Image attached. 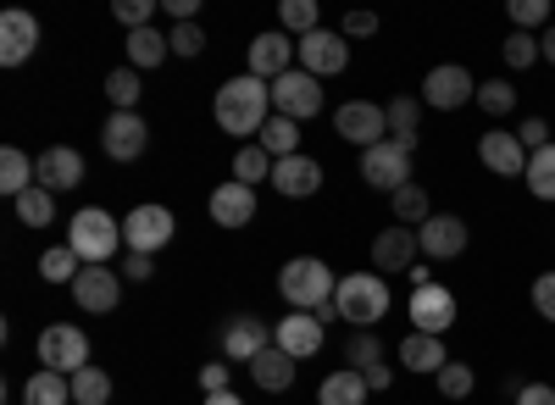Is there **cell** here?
Masks as SVG:
<instances>
[{
    "instance_id": "1",
    "label": "cell",
    "mask_w": 555,
    "mask_h": 405,
    "mask_svg": "<svg viewBox=\"0 0 555 405\" xmlns=\"http://www.w3.org/2000/svg\"><path fill=\"white\" fill-rule=\"evenodd\" d=\"M211 112H217V128H222V133H234V140H250V145H256L261 128L272 122V83H261L256 73L228 78V83L217 89Z\"/></svg>"
},
{
    "instance_id": "2",
    "label": "cell",
    "mask_w": 555,
    "mask_h": 405,
    "mask_svg": "<svg viewBox=\"0 0 555 405\" xmlns=\"http://www.w3.org/2000/svg\"><path fill=\"white\" fill-rule=\"evenodd\" d=\"M334 273H328V261H317V256H295L278 266V295L289 300V311H322L334 300Z\"/></svg>"
},
{
    "instance_id": "3",
    "label": "cell",
    "mask_w": 555,
    "mask_h": 405,
    "mask_svg": "<svg viewBox=\"0 0 555 405\" xmlns=\"http://www.w3.org/2000/svg\"><path fill=\"white\" fill-rule=\"evenodd\" d=\"M334 305H339L345 323L373 328V323L389 317V278H378V273H345L339 289H334Z\"/></svg>"
},
{
    "instance_id": "4",
    "label": "cell",
    "mask_w": 555,
    "mask_h": 405,
    "mask_svg": "<svg viewBox=\"0 0 555 405\" xmlns=\"http://www.w3.org/2000/svg\"><path fill=\"white\" fill-rule=\"evenodd\" d=\"M67 245L78 250L83 266H106L122 245V228H117V217L101 211V206H83L73 222H67Z\"/></svg>"
},
{
    "instance_id": "5",
    "label": "cell",
    "mask_w": 555,
    "mask_h": 405,
    "mask_svg": "<svg viewBox=\"0 0 555 405\" xmlns=\"http://www.w3.org/2000/svg\"><path fill=\"white\" fill-rule=\"evenodd\" d=\"M172 234H178V217H172L167 206H156V200L133 206V211L122 217V245H128L133 256H156V250H167Z\"/></svg>"
},
{
    "instance_id": "6",
    "label": "cell",
    "mask_w": 555,
    "mask_h": 405,
    "mask_svg": "<svg viewBox=\"0 0 555 405\" xmlns=\"http://www.w3.org/2000/svg\"><path fill=\"white\" fill-rule=\"evenodd\" d=\"M39 367L44 373H62V378L83 373L89 367V334H78L73 323H51V328L39 334Z\"/></svg>"
},
{
    "instance_id": "7",
    "label": "cell",
    "mask_w": 555,
    "mask_h": 405,
    "mask_svg": "<svg viewBox=\"0 0 555 405\" xmlns=\"http://www.w3.org/2000/svg\"><path fill=\"white\" fill-rule=\"evenodd\" d=\"M334 128H339V140L345 145H361V151H373L389 140V112L373 106V101H345L334 112Z\"/></svg>"
},
{
    "instance_id": "8",
    "label": "cell",
    "mask_w": 555,
    "mask_h": 405,
    "mask_svg": "<svg viewBox=\"0 0 555 405\" xmlns=\"http://www.w3.org/2000/svg\"><path fill=\"white\" fill-rule=\"evenodd\" d=\"M272 112L278 117H289V122H306L322 112V78L311 73H284V78H272Z\"/></svg>"
},
{
    "instance_id": "9",
    "label": "cell",
    "mask_w": 555,
    "mask_h": 405,
    "mask_svg": "<svg viewBox=\"0 0 555 405\" xmlns=\"http://www.w3.org/2000/svg\"><path fill=\"white\" fill-rule=\"evenodd\" d=\"M405 311H411V334H434V339H444V334L455 328V295H450L444 284L411 289Z\"/></svg>"
},
{
    "instance_id": "10",
    "label": "cell",
    "mask_w": 555,
    "mask_h": 405,
    "mask_svg": "<svg viewBox=\"0 0 555 405\" xmlns=\"http://www.w3.org/2000/svg\"><path fill=\"white\" fill-rule=\"evenodd\" d=\"M361 178L373 190H405L411 184V151L400 145V140H384V145H373V151H361Z\"/></svg>"
},
{
    "instance_id": "11",
    "label": "cell",
    "mask_w": 555,
    "mask_h": 405,
    "mask_svg": "<svg viewBox=\"0 0 555 405\" xmlns=\"http://www.w3.org/2000/svg\"><path fill=\"white\" fill-rule=\"evenodd\" d=\"M300 73L311 78H334V73H350V39L334 34V28H317L300 39Z\"/></svg>"
},
{
    "instance_id": "12",
    "label": "cell",
    "mask_w": 555,
    "mask_h": 405,
    "mask_svg": "<svg viewBox=\"0 0 555 405\" xmlns=\"http://www.w3.org/2000/svg\"><path fill=\"white\" fill-rule=\"evenodd\" d=\"M467 101H478V83H473L467 67L444 62V67H434V73L423 78V106H434V112H461Z\"/></svg>"
},
{
    "instance_id": "13",
    "label": "cell",
    "mask_w": 555,
    "mask_h": 405,
    "mask_svg": "<svg viewBox=\"0 0 555 405\" xmlns=\"http://www.w3.org/2000/svg\"><path fill=\"white\" fill-rule=\"evenodd\" d=\"M101 151H106L112 161L133 167L139 156L151 151V128H145V117H133V112H112V117H106V128H101Z\"/></svg>"
},
{
    "instance_id": "14",
    "label": "cell",
    "mask_w": 555,
    "mask_h": 405,
    "mask_svg": "<svg viewBox=\"0 0 555 405\" xmlns=\"http://www.w3.org/2000/svg\"><path fill=\"white\" fill-rule=\"evenodd\" d=\"M34 184H39V190H51V195L78 190V184H83V156H78L73 145L39 151V156H34Z\"/></svg>"
},
{
    "instance_id": "15",
    "label": "cell",
    "mask_w": 555,
    "mask_h": 405,
    "mask_svg": "<svg viewBox=\"0 0 555 405\" xmlns=\"http://www.w3.org/2000/svg\"><path fill=\"white\" fill-rule=\"evenodd\" d=\"M272 344L284 350V355H295V362H311V355L328 344V328H322L311 311H289V317L272 328Z\"/></svg>"
},
{
    "instance_id": "16",
    "label": "cell",
    "mask_w": 555,
    "mask_h": 405,
    "mask_svg": "<svg viewBox=\"0 0 555 405\" xmlns=\"http://www.w3.org/2000/svg\"><path fill=\"white\" fill-rule=\"evenodd\" d=\"M39 51V17L34 12H0V67H23Z\"/></svg>"
},
{
    "instance_id": "17",
    "label": "cell",
    "mask_w": 555,
    "mask_h": 405,
    "mask_svg": "<svg viewBox=\"0 0 555 405\" xmlns=\"http://www.w3.org/2000/svg\"><path fill=\"white\" fill-rule=\"evenodd\" d=\"M478 161L494 172V178H522L528 172V151L512 128H489L483 140H478Z\"/></svg>"
},
{
    "instance_id": "18",
    "label": "cell",
    "mask_w": 555,
    "mask_h": 405,
    "mask_svg": "<svg viewBox=\"0 0 555 405\" xmlns=\"http://www.w3.org/2000/svg\"><path fill=\"white\" fill-rule=\"evenodd\" d=\"M73 300H78V311L106 317V311H117V300H122V278L112 273V266H83V273L73 278Z\"/></svg>"
},
{
    "instance_id": "19",
    "label": "cell",
    "mask_w": 555,
    "mask_h": 405,
    "mask_svg": "<svg viewBox=\"0 0 555 405\" xmlns=\"http://www.w3.org/2000/svg\"><path fill=\"white\" fill-rule=\"evenodd\" d=\"M366 256H373V273H378V278H395V273H411L416 256H423V245H416L411 228H384Z\"/></svg>"
},
{
    "instance_id": "20",
    "label": "cell",
    "mask_w": 555,
    "mask_h": 405,
    "mask_svg": "<svg viewBox=\"0 0 555 405\" xmlns=\"http://www.w3.org/2000/svg\"><path fill=\"white\" fill-rule=\"evenodd\" d=\"M416 245H423V256H428V261H455L461 250H467V222L434 211V217L423 222V228H416Z\"/></svg>"
},
{
    "instance_id": "21",
    "label": "cell",
    "mask_w": 555,
    "mask_h": 405,
    "mask_svg": "<svg viewBox=\"0 0 555 405\" xmlns=\"http://www.w3.org/2000/svg\"><path fill=\"white\" fill-rule=\"evenodd\" d=\"M250 73L261 78V83H272V78H284L289 73V62H295V39L284 34V28H272V34H256L250 39Z\"/></svg>"
},
{
    "instance_id": "22",
    "label": "cell",
    "mask_w": 555,
    "mask_h": 405,
    "mask_svg": "<svg viewBox=\"0 0 555 405\" xmlns=\"http://www.w3.org/2000/svg\"><path fill=\"white\" fill-rule=\"evenodd\" d=\"M206 211H211V222L217 228H245V222H256V190L250 184H217L211 190V200H206Z\"/></svg>"
},
{
    "instance_id": "23",
    "label": "cell",
    "mask_w": 555,
    "mask_h": 405,
    "mask_svg": "<svg viewBox=\"0 0 555 405\" xmlns=\"http://www.w3.org/2000/svg\"><path fill=\"white\" fill-rule=\"evenodd\" d=\"M272 190L284 195V200H306L322 190V161H311L306 151L300 156H284V161H272Z\"/></svg>"
},
{
    "instance_id": "24",
    "label": "cell",
    "mask_w": 555,
    "mask_h": 405,
    "mask_svg": "<svg viewBox=\"0 0 555 405\" xmlns=\"http://www.w3.org/2000/svg\"><path fill=\"white\" fill-rule=\"evenodd\" d=\"M267 339H272V328L261 317H250V311H240V317H228V328H222V355L228 362H256L267 350Z\"/></svg>"
},
{
    "instance_id": "25",
    "label": "cell",
    "mask_w": 555,
    "mask_h": 405,
    "mask_svg": "<svg viewBox=\"0 0 555 405\" xmlns=\"http://www.w3.org/2000/svg\"><path fill=\"white\" fill-rule=\"evenodd\" d=\"M400 367H405V373H428V378H439V373L450 367L444 339H434V334H405V339H400Z\"/></svg>"
},
{
    "instance_id": "26",
    "label": "cell",
    "mask_w": 555,
    "mask_h": 405,
    "mask_svg": "<svg viewBox=\"0 0 555 405\" xmlns=\"http://www.w3.org/2000/svg\"><path fill=\"white\" fill-rule=\"evenodd\" d=\"M250 378H256V389H267V394H284V389L295 383V355H284L278 344H267L256 362H250Z\"/></svg>"
},
{
    "instance_id": "27",
    "label": "cell",
    "mask_w": 555,
    "mask_h": 405,
    "mask_svg": "<svg viewBox=\"0 0 555 405\" xmlns=\"http://www.w3.org/2000/svg\"><path fill=\"white\" fill-rule=\"evenodd\" d=\"M172 56V44H167V28H133L128 34V67L133 73H151Z\"/></svg>"
},
{
    "instance_id": "28",
    "label": "cell",
    "mask_w": 555,
    "mask_h": 405,
    "mask_svg": "<svg viewBox=\"0 0 555 405\" xmlns=\"http://www.w3.org/2000/svg\"><path fill=\"white\" fill-rule=\"evenodd\" d=\"M366 378L356 373V367H339V373H328L322 378V389H317V405H366Z\"/></svg>"
},
{
    "instance_id": "29",
    "label": "cell",
    "mask_w": 555,
    "mask_h": 405,
    "mask_svg": "<svg viewBox=\"0 0 555 405\" xmlns=\"http://www.w3.org/2000/svg\"><path fill=\"white\" fill-rule=\"evenodd\" d=\"M384 112H389V140H400V145L416 156V122H423V95H395Z\"/></svg>"
},
{
    "instance_id": "30",
    "label": "cell",
    "mask_w": 555,
    "mask_h": 405,
    "mask_svg": "<svg viewBox=\"0 0 555 405\" xmlns=\"http://www.w3.org/2000/svg\"><path fill=\"white\" fill-rule=\"evenodd\" d=\"M23 405H73V378L39 367V373L23 383Z\"/></svg>"
},
{
    "instance_id": "31",
    "label": "cell",
    "mask_w": 555,
    "mask_h": 405,
    "mask_svg": "<svg viewBox=\"0 0 555 405\" xmlns=\"http://www.w3.org/2000/svg\"><path fill=\"white\" fill-rule=\"evenodd\" d=\"M272 161H284V156H300V122H289V117H272L267 128H261V140H256Z\"/></svg>"
},
{
    "instance_id": "32",
    "label": "cell",
    "mask_w": 555,
    "mask_h": 405,
    "mask_svg": "<svg viewBox=\"0 0 555 405\" xmlns=\"http://www.w3.org/2000/svg\"><path fill=\"white\" fill-rule=\"evenodd\" d=\"M378 362H389V350H384V339H378L373 328H356V334L345 339V367L366 373V367H378Z\"/></svg>"
},
{
    "instance_id": "33",
    "label": "cell",
    "mask_w": 555,
    "mask_h": 405,
    "mask_svg": "<svg viewBox=\"0 0 555 405\" xmlns=\"http://www.w3.org/2000/svg\"><path fill=\"white\" fill-rule=\"evenodd\" d=\"M0 190H7L12 200L34 190V161H28L17 145H7V151H0Z\"/></svg>"
},
{
    "instance_id": "34",
    "label": "cell",
    "mask_w": 555,
    "mask_h": 405,
    "mask_svg": "<svg viewBox=\"0 0 555 405\" xmlns=\"http://www.w3.org/2000/svg\"><path fill=\"white\" fill-rule=\"evenodd\" d=\"M389 200H395V217H400V228H411V222H416V228H423V222L434 217V200H428V190H423V184H405V190H395Z\"/></svg>"
},
{
    "instance_id": "35",
    "label": "cell",
    "mask_w": 555,
    "mask_h": 405,
    "mask_svg": "<svg viewBox=\"0 0 555 405\" xmlns=\"http://www.w3.org/2000/svg\"><path fill=\"white\" fill-rule=\"evenodd\" d=\"M522 178H528V195H533V200H555V145L533 151Z\"/></svg>"
},
{
    "instance_id": "36",
    "label": "cell",
    "mask_w": 555,
    "mask_h": 405,
    "mask_svg": "<svg viewBox=\"0 0 555 405\" xmlns=\"http://www.w3.org/2000/svg\"><path fill=\"white\" fill-rule=\"evenodd\" d=\"M78 273H83V266H78V250H73V245H56V250L39 256V278H44V284H67V289H73Z\"/></svg>"
},
{
    "instance_id": "37",
    "label": "cell",
    "mask_w": 555,
    "mask_h": 405,
    "mask_svg": "<svg viewBox=\"0 0 555 405\" xmlns=\"http://www.w3.org/2000/svg\"><path fill=\"white\" fill-rule=\"evenodd\" d=\"M12 206H17V217L28 222V228H51V222H56V195L39 190V184H34L28 195H17Z\"/></svg>"
},
{
    "instance_id": "38",
    "label": "cell",
    "mask_w": 555,
    "mask_h": 405,
    "mask_svg": "<svg viewBox=\"0 0 555 405\" xmlns=\"http://www.w3.org/2000/svg\"><path fill=\"white\" fill-rule=\"evenodd\" d=\"M73 400H78V405H106V400H112V378L89 362L83 373H73Z\"/></svg>"
},
{
    "instance_id": "39",
    "label": "cell",
    "mask_w": 555,
    "mask_h": 405,
    "mask_svg": "<svg viewBox=\"0 0 555 405\" xmlns=\"http://www.w3.org/2000/svg\"><path fill=\"white\" fill-rule=\"evenodd\" d=\"M478 106H483L489 117H512V112H517V89H512V78H489V83H478Z\"/></svg>"
},
{
    "instance_id": "40",
    "label": "cell",
    "mask_w": 555,
    "mask_h": 405,
    "mask_svg": "<svg viewBox=\"0 0 555 405\" xmlns=\"http://www.w3.org/2000/svg\"><path fill=\"white\" fill-rule=\"evenodd\" d=\"M139 89H145V83H139V73H133V67L106 73V101H112L117 112H133V106H139Z\"/></svg>"
},
{
    "instance_id": "41",
    "label": "cell",
    "mask_w": 555,
    "mask_h": 405,
    "mask_svg": "<svg viewBox=\"0 0 555 405\" xmlns=\"http://www.w3.org/2000/svg\"><path fill=\"white\" fill-rule=\"evenodd\" d=\"M261 178H272V156L261 151V145H245L240 156H234V184H261Z\"/></svg>"
},
{
    "instance_id": "42",
    "label": "cell",
    "mask_w": 555,
    "mask_h": 405,
    "mask_svg": "<svg viewBox=\"0 0 555 405\" xmlns=\"http://www.w3.org/2000/svg\"><path fill=\"white\" fill-rule=\"evenodd\" d=\"M500 56H505V67H512V73H528L533 62H544V56H539V39H533V34H522V28L500 44Z\"/></svg>"
},
{
    "instance_id": "43",
    "label": "cell",
    "mask_w": 555,
    "mask_h": 405,
    "mask_svg": "<svg viewBox=\"0 0 555 405\" xmlns=\"http://www.w3.org/2000/svg\"><path fill=\"white\" fill-rule=\"evenodd\" d=\"M167 44H172V56H201L206 51V28L201 23H178V28H167Z\"/></svg>"
},
{
    "instance_id": "44",
    "label": "cell",
    "mask_w": 555,
    "mask_h": 405,
    "mask_svg": "<svg viewBox=\"0 0 555 405\" xmlns=\"http://www.w3.org/2000/svg\"><path fill=\"white\" fill-rule=\"evenodd\" d=\"M434 383H439V394H444V400H467L478 378H473V367H467V362H450V367H444Z\"/></svg>"
},
{
    "instance_id": "45",
    "label": "cell",
    "mask_w": 555,
    "mask_h": 405,
    "mask_svg": "<svg viewBox=\"0 0 555 405\" xmlns=\"http://www.w3.org/2000/svg\"><path fill=\"white\" fill-rule=\"evenodd\" d=\"M278 23H284V28H300V39L317 34V0H284V6H278Z\"/></svg>"
},
{
    "instance_id": "46",
    "label": "cell",
    "mask_w": 555,
    "mask_h": 405,
    "mask_svg": "<svg viewBox=\"0 0 555 405\" xmlns=\"http://www.w3.org/2000/svg\"><path fill=\"white\" fill-rule=\"evenodd\" d=\"M505 17H512V23L528 34V28L550 23V6H544V0H512V6H505Z\"/></svg>"
},
{
    "instance_id": "47",
    "label": "cell",
    "mask_w": 555,
    "mask_h": 405,
    "mask_svg": "<svg viewBox=\"0 0 555 405\" xmlns=\"http://www.w3.org/2000/svg\"><path fill=\"white\" fill-rule=\"evenodd\" d=\"M151 12H156L151 0H117V6H112V17L128 23V34H133V28H151Z\"/></svg>"
},
{
    "instance_id": "48",
    "label": "cell",
    "mask_w": 555,
    "mask_h": 405,
    "mask_svg": "<svg viewBox=\"0 0 555 405\" xmlns=\"http://www.w3.org/2000/svg\"><path fill=\"white\" fill-rule=\"evenodd\" d=\"M517 140H522V151H528V156H533V151H544V145H555V140H550V122H544V117H522Z\"/></svg>"
},
{
    "instance_id": "49",
    "label": "cell",
    "mask_w": 555,
    "mask_h": 405,
    "mask_svg": "<svg viewBox=\"0 0 555 405\" xmlns=\"http://www.w3.org/2000/svg\"><path fill=\"white\" fill-rule=\"evenodd\" d=\"M533 311L544 323H555V273H539L533 278Z\"/></svg>"
},
{
    "instance_id": "50",
    "label": "cell",
    "mask_w": 555,
    "mask_h": 405,
    "mask_svg": "<svg viewBox=\"0 0 555 405\" xmlns=\"http://www.w3.org/2000/svg\"><path fill=\"white\" fill-rule=\"evenodd\" d=\"M151 273H156V256H133V250H128L122 278H128V284H151Z\"/></svg>"
},
{
    "instance_id": "51",
    "label": "cell",
    "mask_w": 555,
    "mask_h": 405,
    "mask_svg": "<svg viewBox=\"0 0 555 405\" xmlns=\"http://www.w3.org/2000/svg\"><path fill=\"white\" fill-rule=\"evenodd\" d=\"M378 34V17L373 12H350L345 17V39H373Z\"/></svg>"
},
{
    "instance_id": "52",
    "label": "cell",
    "mask_w": 555,
    "mask_h": 405,
    "mask_svg": "<svg viewBox=\"0 0 555 405\" xmlns=\"http://www.w3.org/2000/svg\"><path fill=\"white\" fill-rule=\"evenodd\" d=\"M512 405H555V389L550 383H522Z\"/></svg>"
},
{
    "instance_id": "53",
    "label": "cell",
    "mask_w": 555,
    "mask_h": 405,
    "mask_svg": "<svg viewBox=\"0 0 555 405\" xmlns=\"http://www.w3.org/2000/svg\"><path fill=\"white\" fill-rule=\"evenodd\" d=\"M361 378H366V389H373V394H389V389H395V367H389V362H378V367H366Z\"/></svg>"
},
{
    "instance_id": "54",
    "label": "cell",
    "mask_w": 555,
    "mask_h": 405,
    "mask_svg": "<svg viewBox=\"0 0 555 405\" xmlns=\"http://www.w3.org/2000/svg\"><path fill=\"white\" fill-rule=\"evenodd\" d=\"M201 389H206V394H222V389H228V367H222V362H206V367H201Z\"/></svg>"
},
{
    "instance_id": "55",
    "label": "cell",
    "mask_w": 555,
    "mask_h": 405,
    "mask_svg": "<svg viewBox=\"0 0 555 405\" xmlns=\"http://www.w3.org/2000/svg\"><path fill=\"white\" fill-rule=\"evenodd\" d=\"M195 12H201L195 0H167V17H172V23H195Z\"/></svg>"
},
{
    "instance_id": "56",
    "label": "cell",
    "mask_w": 555,
    "mask_h": 405,
    "mask_svg": "<svg viewBox=\"0 0 555 405\" xmlns=\"http://www.w3.org/2000/svg\"><path fill=\"white\" fill-rule=\"evenodd\" d=\"M539 56L555 67V23H550V28H544V39H539Z\"/></svg>"
},
{
    "instance_id": "57",
    "label": "cell",
    "mask_w": 555,
    "mask_h": 405,
    "mask_svg": "<svg viewBox=\"0 0 555 405\" xmlns=\"http://www.w3.org/2000/svg\"><path fill=\"white\" fill-rule=\"evenodd\" d=\"M206 405H245L234 389H222V394H206Z\"/></svg>"
}]
</instances>
